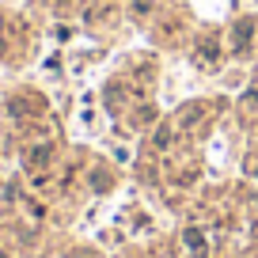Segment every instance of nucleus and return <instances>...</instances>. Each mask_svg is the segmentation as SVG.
I'll return each instance as SVG.
<instances>
[{
    "mask_svg": "<svg viewBox=\"0 0 258 258\" xmlns=\"http://www.w3.org/2000/svg\"><path fill=\"white\" fill-rule=\"evenodd\" d=\"M250 27H254L250 19H239V27H235V49H239V53L247 49V42H250Z\"/></svg>",
    "mask_w": 258,
    "mask_h": 258,
    "instance_id": "obj_1",
    "label": "nucleus"
},
{
    "mask_svg": "<svg viewBox=\"0 0 258 258\" xmlns=\"http://www.w3.org/2000/svg\"><path fill=\"white\" fill-rule=\"evenodd\" d=\"M186 243H190V250H198V254H202V232H186Z\"/></svg>",
    "mask_w": 258,
    "mask_h": 258,
    "instance_id": "obj_2",
    "label": "nucleus"
}]
</instances>
